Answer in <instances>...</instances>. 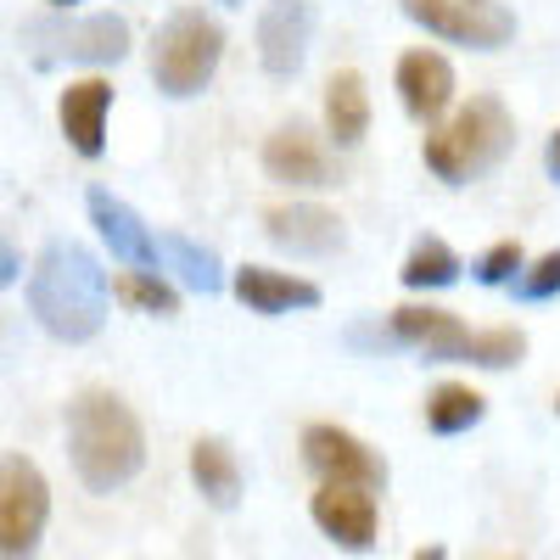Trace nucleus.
Returning <instances> with one entry per match:
<instances>
[{
	"instance_id": "nucleus-17",
	"label": "nucleus",
	"mask_w": 560,
	"mask_h": 560,
	"mask_svg": "<svg viewBox=\"0 0 560 560\" xmlns=\"http://www.w3.org/2000/svg\"><path fill=\"white\" fill-rule=\"evenodd\" d=\"M387 331H393V348H409L427 364H448V348L465 337V319L454 308H443V303L415 298V303H398L387 314Z\"/></svg>"
},
{
	"instance_id": "nucleus-11",
	"label": "nucleus",
	"mask_w": 560,
	"mask_h": 560,
	"mask_svg": "<svg viewBox=\"0 0 560 560\" xmlns=\"http://www.w3.org/2000/svg\"><path fill=\"white\" fill-rule=\"evenodd\" d=\"M393 90H398L404 113H409L420 129L443 124V118L459 107V79H454V62H448L443 51H432V45H415V51H404V57H398V68H393Z\"/></svg>"
},
{
	"instance_id": "nucleus-19",
	"label": "nucleus",
	"mask_w": 560,
	"mask_h": 560,
	"mask_svg": "<svg viewBox=\"0 0 560 560\" xmlns=\"http://www.w3.org/2000/svg\"><path fill=\"white\" fill-rule=\"evenodd\" d=\"M185 465H191V482H197V493L213 510H236L242 504V459H236V448H230L224 438H197Z\"/></svg>"
},
{
	"instance_id": "nucleus-4",
	"label": "nucleus",
	"mask_w": 560,
	"mask_h": 560,
	"mask_svg": "<svg viewBox=\"0 0 560 560\" xmlns=\"http://www.w3.org/2000/svg\"><path fill=\"white\" fill-rule=\"evenodd\" d=\"M224 62V23L202 7H179L163 18V28L152 34V84L163 96L185 102L202 96L208 79Z\"/></svg>"
},
{
	"instance_id": "nucleus-13",
	"label": "nucleus",
	"mask_w": 560,
	"mask_h": 560,
	"mask_svg": "<svg viewBox=\"0 0 560 560\" xmlns=\"http://www.w3.org/2000/svg\"><path fill=\"white\" fill-rule=\"evenodd\" d=\"M84 208H90V224H96V236L113 247V258L124 264V269H158L163 275V247H158V230L140 219L124 197H113L107 185H90V197H84Z\"/></svg>"
},
{
	"instance_id": "nucleus-14",
	"label": "nucleus",
	"mask_w": 560,
	"mask_h": 560,
	"mask_svg": "<svg viewBox=\"0 0 560 560\" xmlns=\"http://www.w3.org/2000/svg\"><path fill=\"white\" fill-rule=\"evenodd\" d=\"M230 298H236L247 314H264V319H280V314H298V308H319L325 303L319 280L292 275V269H275V264L230 269Z\"/></svg>"
},
{
	"instance_id": "nucleus-31",
	"label": "nucleus",
	"mask_w": 560,
	"mask_h": 560,
	"mask_svg": "<svg viewBox=\"0 0 560 560\" xmlns=\"http://www.w3.org/2000/svg\"><path fill=\"white\" fill-rule=\"evenodd\" d=\"M219 7H247V0H219Z\"/></svg>"
},
{
	"instance_id": "nucleus-22",
	"label": "nucleus",
	"mask_w": 560,
	"mask_h": 560,
	"mask_svg": "<svg viewBox=\"0 0 560 560\" xmlns=\"http://www.w3.org/2000/svg\"><path fill=\"white\" fill-rule=\"evenodd\" d=\"M527 359V331L516 325H465V337L448 348V364L471 370H516Z\"/></svg>"
},
{
	"instance_id": "nucleus-20",
	"label": "nucleus",
	"mask_w": 560,
	"mask_h": 560,
	"mask_svg": "<svg viewBox=\"0 0 560 560\" xmlns=\"http://www.w3.org/2000/svg\"><path fill=\"white\" fill-rule=\"evenodd\" d=\"M158 247H163V275L174 280V287L202 292V298H213V292L230 287V275H224V264H219L213 247H197L191 236H179V230H163Z\"/></svg>"
},
{
	"instance_id": "nucleus-12",
	"label": "nucleus",
	"mask_w": 560,
	"mask_h": 560,
	"mask_svg": "<svg viewBox=\"0 0 560 560\" xmlns=\"http://www.w3.org/2000/svg\"><path fill=\"white\" fill-rule=\"evenodd\" d=\"M264 236L292 258H331L348 247V224L325 202H275L264 213Z\"/></svg>"
},
{
	"instance_id": "nucleus-7",
	"label": "nucleus",
	"mask_w": 560,
	"mask_h": 560,
	"mask_svg": "<svg viewBox=\"0 0 560 560\" xmlns=\"http://www.w3.org/2000/svg\"><path fill=\"white\" fill-rule=\"evenodd\" d=\"M264 174L287 191H331L342 185V163H337V147L325 140V129L314 124H280L269 140H264Z\"/></svg>"
},
{
	"instance_id": "nucleus-23",
	"label": "nucleus",
	"mask_w": 560,
	"mask_h": 560,
	"mask_svg": "<svg viewBox=\"0 0 560 560\" xmlns=\"http://www.w3.org/2000/svg\"><path fill=\"white\" fill-rule=\"evenodd\" d=\"M459 253L443 242V236H415V247L404 253V269H398V280H404V292L409 298H432V292H448L454 280H459Z\"/></svg>"
},
{
	"instance_id": "nucleus-5",
	"label": "nucleus",
	"mask_w": 560,
	"mask_h": 560,
	"mask_svg": "<svg viewBox=\"0 0 560 560\" xmlns=\"http://www.w3.org/2000/svg\"><path fill=\"white\" fill-rule=\"evenodd\" d=\"M23 51L39 68H113L129 57V23L118 12H90V18H34L23 23Z\"/></svg>"
},
{
	"instance_id": "nucleus-18",
	"label": "nucleus",
	"mask_w": 560,
	"mask_h": 560,
	"mask_svg": "<svg viewBox=\"0 0 560 560\" xmlns=\"http://www.w3.org/2000/svg\"><path fill=\"white\" fill-rule=\"evenodd\" d=\"M319 129H325V140H331L337 152L364 147V135H370V84H364V73L337 68L331 79H325V90H319Z\"/></svg>"
},
{
	"instance_id": "nucleus-33",
	"label": "nucleus",
	"mask_w": 560,
	"mask_h": 560,
	"mask_svg": "<svg viewBox=\"0 0 560 560\" xmlns=\"http://www.w3.org/2000/svg\"><path fill=\"white\" fill-rule=\"evenodd\" d=\"M555 415H560V393H555Z\"/></svg>"
},
{
	"instance_id": "nucleus-26",
	"label": "nucleus",
	"mask_w": 560,
	"mask_h": 560,
	"mask_svg": "<svg viewBox=\"0 0 560 560\" xmlns=\"http://www.w3.org/2000/svg\"><path fill=\"white\" fill-rule=\"evenodd\" d=\"M522 264H527V247L510 236V242H493V247H482L477 253V264H471V280L477 287H510V280L522 275Z\"/></svg>"
},
{
	"instance_id": "nucleus-27",
	"label": "nucleus",
	"mask_w": 560,
	"mask_h": 560,
	"mask_svg": "<svg viewBox=\"0 0 560 560\" xmlns=\"http://www.w3.org/2000/svg\"><path fill=\"white\" fill-rule=\"evenodd\" d=\"M12 280H23V253L0 236V287H12Z\"/></svg>"
},
{
	"instance_id": "nucleus-21",
	"label": "nucleus",
	"mask_w": 560,
	"mask_h": 560,
	"mask_svg": "<svg viewBox=\"0 0 560 560\" xmlns=\"http://www.w3.org/2000/svg\"><path fill=\"white\" fill-rule=\"evenodd\" d=\"M420 415H427L432 438H459V432H471L488 420V393L471 382H438L427 393V404H420Z\"/></svg>"
},
{
	"instance_id": "nucleus-28",
	"label": "nucleus",
	"mask_w": 560,
	"mask_h": 560,
	"mask_svg": "<svg viewBox=\"0 0 560 560\" xmlns=\"http://www.w3.org/2000/svg\"><path fill=\"white\" fill-rule=\"evenodd\" d=\"M544 168H549V179L560 185V124H555V135H549V147H544Z\"/></svg>"
},
{
	"instance_id": "nucleus-3",
	"label": "nucleus",
	"mask_w": 560,
	"mask_h": 560,
	"mask_svg": "<svg viewBox=\"0 0 560 560\" xmlns=\"http://www.w3.org/2000/svg\"><path fill=\"white\" fill-rule=\"evenodd\" d=\"M510 152H516V118L499 96H471L459 102L443 124L427 129L420 140V163H427L443 185H471L493 174Z\"/></svg>"
},
{
	"instance_id": "nucleus-32",
	"label": "nucleus",
	"mask_w": 560,
	"mask_h": 560,
	"mask_svg": "<svg viewBox=\"0 0 560 560\" xmlns=\"http://www.w3.org/2000/svg\"><path fill=\"white\" fill-rule=\"evenodd\" d=\"M471 7H493V0H471Z\"/></svg>"
},
{
	"instance_id": "nucleus-6",
	"label": "nucleus",
	"mask_w": 560,
	"mask_h": 560,
	"mask_svg": "<svg viewBox=\"0 0 560 560\" xmlns=\"http://www.w3.org/2000/svg\"><path fill=\"white\" fill-rule=\"evenodd\" d=\"M51 522V482L28 454H0V560H34Z\"/></svg>"
},
{
	"instance_id": "nucleus-29",
	"label": "nucleus",
	"mask_w": 560,
	"mask_h": 560,
	"mask_svg": "<svg viewBox=\"0 0 560 560\" xmlns=\"http://www.w3.org/2000/svg\"><path fill=\"white\" fill-rule=\"evenodd\" d=\"M409 560H448V549H443V544H427V549H415Z\"/></svg>"
},
{
	"instance_id": "nucleus-25",
	"label": "nucleus",
	"mask_w": 560,
	"mask_h": 560,
	"mask_svg": "<svg viewBox=\"0 0 560 560\" xmlns=\"http://www.w3.org/2000/svg\"><path fill=\"white\" fill-rule=\"evenodd\" d=\"M516 303H555L560 298V247H549V253H538V258H527L522 264V275L504 287Z\"/></svg>"
},
{
	"instance_id": "nucleus-15",
	"label": "nucleus",
	"mask_w": 560,
	"mask_h": 560,
	"mask_svg": "<svg viewBox=\"0 0 560 560\" xmlns=\"http://www.w3.org/2000/svg\"><path fill=\"white\" fill-rule=\"evenodd\" d=\"M314 45V7L308 0H269L258 12V68L269 79H292Z\"/></svg>"
},
{
	"instance_id": "nucleus-10",
	"label": "nucleus",
	"mask_w": 560,
	"mask_h": 560,
	"mask_svg": "<svg viewBox=\"0 0 560 560\" xmlns=\"http://www.w3.org/2000/svg\"><path fill=\"white\" fill-rule=\"evenodd\" d=\"M308 516L337 549L364 555L376 549V533H382V499L376 488H359V482H319L308 493Z\"/></svg>"
},
{
	"instance_id": "nucleus-16",
	"label": "nucleus",
	"mask_w": 560,
	"mask_h": 560,
	"mask_svg": "<svg viewBox=\"0 0 560 560\" xmlns=\"http://www.w3.org/2000/svg\"><path fill=\"white\" fill-rule=\"evenodd\" d=\"M107 118H113V79H102V73L68 79V90L57 96V124L79 158L107 152Z\"/></svg>"
},
{
	"instance_id": "nucleus-8",
	"label": "nucleus",
	"mask_w": 560,
	"mask_h": 560,
	"mask_svg": "<svg viewBox=\"0 0 560 560\" xmlns=\"http://www.w3.org/2000/svg\"><path fill=\"white\" fill-rule=\"evenodd\" d=\"M404 18L415 28H427L432 39L465 45V51H499V45L516 39V12L493 7H471V0H398Z\"/></svg>"
},
{
	"instance_id": "nucleus-30",
	"label": "nucleus",
	"mask_w": 560,
	"mask_h": 560,
	"mask_svg": "<svg viewBox=\"0 0 560 560\" xmlns=\"http://www.w3.org/2000/svg\"><path fill=\"white\" fill-rule=\"evenodd\" d=\"M45 7H51V12H73V7H79V0H45Z\"/></svg>"
},
{
	"instance_id": "nucleus-24",
	"label": "nucleus",
	"mask_w": 560,
	"mask_h": 560,
	"mask_svg": "<svg viewBox=\"0 0 560 560\" xmlns=\"http://www.w3.org/2000/svg\"><path fill=\"white\" fill-rule=\"evenodd\" d=\"M113 298L118 303H129L135 314H179V287L168 275H158V269H118L113 275Z\"/></svg>"
},
{
	"instance_id": "nucleus-9",
	"label": "nucleus",
	"mask_w": 560,
	"mask_h": 560,
	"mask_svg": "<svg viewBox=\"0 0 560 560\" xmlns=\"http://www.w3.org/2000/svg\"><path fill=\"white\" fill-rule=\"evenodd\" d=\"M298 448H303V465L319 482H359V488H376V493L387 488V459L364 438H353L348 427H337V420H308Z\"/></svg>"
},
{
	"instance_id": "nucleus-1",
	"label": "nucleus",
	"mask_w": 560,
	"mask_h": 560,
	"mask_svg": "<svg viewBox=\"0 0 560 560\" xmlns=\"http://www.w3.org/2000/svg\"><path fill=\"white\" fill-rule=\"evenodd\" d=\"M113 308V280L84 242H45L28 264V314L57 342H96Z\"/></svg>"
},
{
	"instance_id": "nucleus-2",
	"label": "nucleus",
	"mask_w": 560,
	"mask_h": 560,
	"mask_svg": "<svg viewBox=\"0 0 560 560\" xmlns=\"http://www.w3.org/2000/svg\"><path fill=\"white\" fill-rule=\"evenodd\" d=\"M68 459L90 493H118L147 465V427L118 393L84 387L68 404Z\"/></svg>"
}]
</instances>
